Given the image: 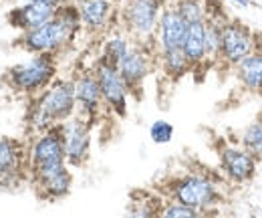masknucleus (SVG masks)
Listing matches in <instances>:
<instances>
[{
	"mask_svg": "<svg viewBox=\"0 0 262 218\" xmlns=\"http://www.w3.org/2000/svg\"><path fill=\"white\" fill-rule=\"evenodd\" d=\"M81 29L83 25H81L79 6L73 2H67L57 8L55 16L47 21L45 25L20 32V36L16 38V47L27 51L29 55L33 53L59 55L73 45V41L77 38Z\"/></svg>",
	"mask_w": 262,
	"mask_h": 218,
	"instance_id": "f257e3e1",
	"label": "nucleus"
},
{
	"mask_svg": "<svg viewBox=\"0 0 262 218\" xmlns=\"http://www.w3.org/2000/svg\"><path fill=\"white\" fill-rule=\"evenodd\" d=\"M77 113V99L73 79H55L47 89L31 97L27 107V125L31 133L38 135L53 125L63 124Z\"/></svg>",
	"mask_w": 262,
	"mask_h": 218,
	"instance_id": "f03ea898",
	"label": "nucleus"
},
{
	"mask_svg": "<svg viewBox=\"0 0 262 218\" xmlns=\"http://www.w3.org/2000/svg\"><path fill=\"white\" fill-rule=\"evenodd\" d=\"M164 194L169 200L192 206L204 214H216V208L224 202V194L218 188V182L206 174H182L165 182Z\"/></svg>",
	"mask_w": 262,
	"mask_h": 218,
	"instance_id": "7ed1b4c3",
	"label": "nucleus"
},
{
	"mask_svg": "<svg viewBox=\"0 0 262 218\" xmlns=\"http://www.w3.org/2000/svg\"><path fill=\"white\" fill-rule=\"evenodd\" d=\"M57 55L33 53L27 61L12 65L6 71L4 81L14 93L34 97L57 79Z\"/></svg>",
	"mask_w": 262,
	"mask_h": 218,
	"instance_id": "20e7f679",
	"label": "nucleus"
},
{
	"mask_svg": "<svg viewBox=\"0 0 262 218\" xmlns=\"http://www.w3.org/2000/svg\"><path fill=\"white\" fill-rule=\"evenodd\" d=\"M93 73L97 77L105 107L119 120H125L129 113V91L125 87V81H123L117 65L99 57V61L93 67Z\"/></svg>",
	"mask_w": 262,
	"mask_h": 218,
	"instance_id": "39448f33",
	"label": "nucleus"
},
{
	"mask_svg": "<svg viewBox=\"0 0 262 218\" xmlns=\"http://www.w3.org/2000/svg\"><path fill=\"white\" fill-rule=\"evenodd\" d=\"M165 0H125L121 8L123 27L139 43L154 38Z\"/></svg>",
	"mask_w": 262,
	"mask_h": 218,
	"instance_id": "423d86ee",
	"label": "nucleus"
},
{
	"mask_svg": "<svg viewBox=\"0 0 262 218\" xmlns=\"http://www.w3.org/2000/svg\"><path fill=\"white\" fill-rule=\"evenodd\" d=\"M29 178V148L14 137H0V192L16 190Z\"/></svg>",
	"mask_w": 262,
	"mask_h": 218,
	"instance_id": "0eeeda50",
	"label": "nucleus"
},
{
	"mask_svg": "<svg viewBox=\"0 0 262 218\" xmlns=\"http://www.w3.org/2000/svg\"><path fill=\"white\" fill-rule=\"evenodd\" d=\"M63 131V146H65V160L71 168H83L91 157V144H93V125L83 115L75 113L61 124Z\"/></svg>",
	"mask_w": 262,
	"mask_h": 218,
	"instance_id": "6e6552de",
	"label": "nucleus"
},
{
	"mask_svg": "<svg viewBox=\"0 0 262 218\" xmlns=\"http://www.w3.org/2000/svg\"><path fill=\"white\" fill-rule=\"evenodd\" d=\"M252 45H254V31L244 21H240L238 16H230L222 27L218 65L222 63L228 69H234L252 51Z\"/></svg>",
	"mask_w": 262,
	"mask_h": 218,
	"instance_id": "1a4fd4ad",
	"label": "nucleus"
},
{
	"mask_svg": "<svg viewBox=\"0 0 262 218\" xmlns=\"http://www.w3.org/2000/svg\"><path fill=\"white\" fill-rule=\"evenodd\" d=\"M67 164L65 146L61 124L53 125L51 129L34 135L33 144L29 146V174L45 168H55Z\"/></svg>",
	"mask_w": 262,
	"mask_h": 218,
	"instance_id": "9d476101",
	"label": "nucleus"
},
{
	"mask_svg": "<svg viewBox=\"0 0 262 218\" xmlns=\"http://www.w3.org/2000/svg\"><path fill=\"white\" fill-rule=\"evenodd\" d=\"M222 174L232 184H248L258 174V160L250 156L242 146L220 142L216 148Z\"/></svg>",
	"mask_w": 262,
	"mask_h": 218,
	"instance_id": "9b49d317",
	"label": "nucleus"
},
{
	"mask_svg": "<svg viewBox=\"0 0 262 218\" xmlns=\"http://www.w3.org/2000/svg\"><path fill=\"white\" fill-rule=\"evenodd\" d=\"M117 69L125 81V87L129 91V97H133L135 101L143 99V85L145 79L151 73V55L145 49L143 43H133L131 49L127 51V55L117 63Z\"/></svg>",
	"mask_w": 262,
	"mask_h": 218,
	"instance_id": "f8f14e48",
	"label": "nucleus"
},
{
	"mask_svg": "<svg viewBox=\"0 0 262 218\" xmlns=\"http://www.w3.org/2000/svg\"><path fill=\"white\" fill-rule=\"evenodd\" d=\"M29 180L34 186L36 196L47 200V202L63 200L73 190V172H71L69 164L55 166V168H45V170H38V172H31Z\"/></svg>",
	"mask_w": 262,
	"mask_h": 218,
	"instance_id": "ddd939ff",
	"label": "nucleus"
},
{
	"mask_svg": "<svg viewBox=\"0 0 262 218\" xmlns=\"http://www.w3.org/2000/svg\"><path fill=\"white\" fill-rule=\"evenodd\" d=\"M73 85H75V99H77V113L83 115L93 125L105 109V101H103L93 69L77 73L73 77Z\"/></svg>",
	"mask_w": 262,
	"mask_h": 218,
	"instance_id": "4468645a",
	"label": "nucleus"
},
{
	"mask_svg": "<svg viewBox=\"0 0 262 218\" xmlns=\"http://www.w3.org/2000/svg\"><path fill=\"white\" fill-rule=\"evenodd\" d=\"M232 71H234V77H236L238 85L242 87V91L262 97V32L254 31L252 51Z\"/></svg>",
	"mask_w": 262,
	"mask_h": 218,
	"instance_id": "2eb2a0df",
	"label": "nucleus"
},
{
	"mask_svg": "<svg viewBox=\"0 0 262 218\" xmlns=\"http://www.w3.org/2000/svg\"><path fill=\"white\" fill-rule=\"evenodd\" d=\"M188 23L186 18L180 14V10L176 8L173 2H167L160 14L158 27H156V51H165V49H178L184 43Z\"/></svg>",
	"mask_w": 262,
	"mask_h": 218,
	"instance_id": "dca6fc26",
	"label": "nucleus"
},
{
	"mask_svg": "<svg viewBox=\"0 0 262 218\" xmlns=\"http://www.w3.org/2000/svg\"><path fill=\"white\" fill-rule=\"evenodd\" d=\"M55 12H57V8L45 0H25L23 4H18L6 12V21L12 29L25 32L45 25L47 21H51L55 16Z\"/></svg>",
	"mask_w": 262,
	"mask_h": 218,
	"instance_id": "f3484780",
	"label": "nucleus"
},
{
	"mask_svg": "<svg viewBox=\"0 0 262 218\" xmlns=\"http://www.w3.org/2000/svg\"><path fill=\"white\" fill-rule=\"evenodd\" d=\"M182 51L192 65V73H198V71L206 73L210 69L208 55H206V25H204V21L188 23L186 36L182 43Z\"/></svg>",
	"mask_w": 262,
	"mask_h": 218,
	"instance_id": "a211bd4d",
	"label": "nucleus"
},
{
	"mask_svg": "<svg viewBox=\"0 0 262 218\" xmlns=\"http://www.w3.org/2000/svg\"><path fill=\"white\" fill-rule=\"evenodd\" d=\"M77 6H79L83 31L91 34H99L107 29L115 8L113 0H81Z\"/></svg>",
	"mask_w": 262,
	"mask_h": 218,
	"instance_id": "6ab92c4d",
	"label": "nucleus"
},
{
	"mask_svg": "<svg viewBox=\"0 0 262 218\" xmlns=\"http://www.w3.org/2000/svg\"><path fill=\"white\" fill-rule=\"evenodd\" d=\"M158 61L162 67V73L171 83H178V81H182L184 77H188L192 73V65L188 61V57L184 55L182 47L158 51Z\"/></svg>",
	"mask_w": 262,
	"mask_h": 218,
	"instance_id": "aec40b11",
	"label": "nucleus"
},
{
	"mask_svg": "<svg viewBox=\"0 0 262 218\" xmlns=\"http://www.w3.org/2000/svg\"><path fill=\"white\" fill-rule=\"evenodd\" d=\"M240 146L250 156L262 162V111H258L256 117L244 127L242 135H240Z\"/></svg>",
	"mask_w": 262,
	"mask_h": 218,
	"instance_id": "412c9836",
	"label": "nucleus"
},
{
	"mask_svg": "<svg viewBox=\"0 0 262 218\" xmlns=\"http://www.w3.org/2000/svg\"><path fill=\"white\" fill-rule=\"evenodd\" d=\"M131 45H133V43H131V38L127 34H111V36L103 43V53H101V57H103L105 61L117 65V63L127 55Z\"/></svg>",
	"mask_w": 262,
	"mask_h": 218,
	"instance_id": "4be33fe9",
	"label": "nucleus"
},
{
	"mask_svg": "<svg viewBox=\"0 0 262 218\" xmlns=\"http://www.w3.org/2000/svg\"><path fill=\"white\" fill-rule=\"evenodd\" d=\"M173 4L186 18V23H196L206 18V0H173Z\"/></svg>",
	"mask_w": 262,
	"mask_h": 218,
	"instance_id": "5701e85b",
	"label": "nucleus"
},
{
	"mask_svg": "<svg viewBox=\"0 0 262 218\" xmlns=\"http://www.w3.org/2000/svg\"><path fill=\"white\" fill-rule=\"evenodd\" d=\"M160 216L164 218H196L202 216V212L192 208V206H186L182 202H176V200H164L162 204V210H160Z\"/></svg>",
	"mask_w": 262,
	"mask_h": 218,
	"instance_id": "b1692460",
	"label": "nucleus"
},
{
	"mask_svg": "<svg viewBox=\"0 0 262 218\" xmlns=\"http://www.w3.org/2000/svg\"><path fill=\"white\" fill-rule=\"evenodd\" d=\"M173 133H176L173 125L169 124V122H165V120H156L154 124L149 125V137H151V142L158 144V146L169 144V142L173 140Z\"/></svg>",
	"mask_w": 262,
	"mask_h": 218,
	"instance_id": "393cba45",
	"label": "nucleus"
},
{
	"mask_svg": "<svg viewBox=\"0 0 262 218\" xmlns=\"http://www.w3.org/2000/svg\"><path fill=\"white\" fill-rule=\"evenodd\" d=\"M230 2L238 4L240 8H250V6H252V0H230Z\"/></svg>",
	"mask_w": 262,
	"mask_h": 218,
	"instance_id": "a878e982",
	"label": "nucleus"
},
{
	"mask_svg": "<svg viewBox=\"0 0 262 218\" xmlns=\"http://www.w3.org/2000/svg\"><path fill=\"white\" fill-rule=\"evenodd\" d=\"M45 2H49L51 6H55V8H59V6H63L67 2H71V0H45Z\"/></svg>",
	"mask_w": 262,
	"mask_h": 218,
	"instance_id": "bb28decb",
	"label": "nucleus"
},
{
	"mask_svg": "<svg viewBox=\"0 0 262 218\" xmlns=\"http://www.w3.org/2000/svg\"><path fill=\"white\" fill-rule=\"evenodd\" d=\"M2 2H4V0H0V4H2Z\"/></svg>",
	"mask_w": 262,
	"mask_h": 218,
	"instance_id": "cd10ccee",
	"label": "nucleus"
}]
</instances>
